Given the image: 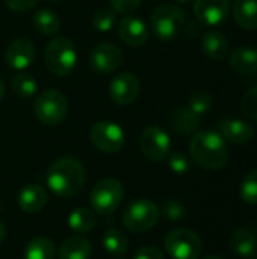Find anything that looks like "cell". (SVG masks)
Listing matches in <instances>:
<instances>
[{
  "mask_svg": "<svg viewBox=\"0 0 257 259\" xmlns=\"http://www.w3.org/2000/svg\"><path fill=\"white\" fill-rule=\"evenodd\" d=\"M86 171L82 162L73 156L56 159L48 170L47 185L59 197H73L79 194L85 185Z\"/></svg>",
  "mask_w": 257,
  "mask_h": 259,
  "instance_id": "obj_1",
  "label": "cell"
},
{
  "mask_svg": "<svg viewBox=\"0 0 257 259\" xmlns=\"http://www.w3.org/2000/svg\"><path fill=\"white\" fill-rule=\"evenodd\" d=\"M192 161L209 171L223 168L229 161V149L226 140L215 131L197 132L189 144Z\"/></svg>",
  "mask_w": 257,
  "mask_h": 259,
  "instance_id": "obj_2",
  "label": "cell"
},
{
  "mask_svg": "<svg viewBox=\"0 0 257 259\" xmlns=\"http://www.w3.org/2000/svg\"><path fill=\"white\" fill-rule=\"evenodd\" d=\"M44 62L47 70L59 77L73 73L77 64V52L74 42L67 36L52 38L44 50Z\"/></svg>",
  "mask_w": 257,
  "mask_h": 259,
  "instance_id": "obj_3",
  "label": "cell"
},
{
  "mask_svg": "<svg viewBox=\"0 0 257 259\" xmlns=\"http://www.w3.org/2000/svg\"><path fill=\"white\" fill-rule=\"evenodd\" d=\"M151 30L155 36L161 41H171L174 39L185 24V14L182 8L173 3H162L159 5L151 14Z\"/></svg>",
  "mask_w": 257,
  "mask_h": 259,
  "instance_id": "obj_4",
  "label": "cell"
},
{
  "mask_svg": "<svg viewBox=\"0 0 257 259\" xmlns=\"http://www.w3.org/2000/svg\"><path fill=\"white\" fill-rule=\"evenodd\" d=\"M159 208L150 199H136L130 202L123 212L126 229L133 234H144L153 229L159 220Z\"/></svg>",
  "mask_w": 257,
  "mask_h": 259,
  "instance_id": "obj_5",
  "label": "cell"
},
{
  "mask_svg": "<svg viewBox=\"0 0 257 259\" xmlns=\"http://www.w3.org/2000/svg\"><path fill=\"white\" fill-rule=\"evenodd\" d=\"M164 247L173 259H198L203 252V241L197 232L177 228L167 234Z\"/></svg>",
  "mask_w": 257,
  "mask_h": 259,
  "instance_id": "obj_6",
  "label": "cell"
},
{
  "mask_svg": "<svg viewBox=\"0 0 257 259\" xmlns=\"http://www.w3.org/2000/svg\"><path fill=\"white\" fill-rule=\"evenodd\" d=\"M124 197L123 184L114 178H105L94 185L89 194L92 211L100 215H109L117 211Z\"/></svg>",
  "mask_w": 257,
  "mask_h": 259,
  "instance_id": "obj_7",
  "label": "cell"
},
{
  "mask_svg": "<svg viewBox=\"0 0 257 259\" xmlns=\"http://www.w3.org/2000/svg\"><path fill=\"white\" fill-rule=\"evenodd\" d=\"M68 112V100L58 90H45L35 100V115L45 126L59 124Z\"/></svg>",
  "mask_w": 257,
  "mask_h": 259,
  "instance_id": "obj_8",
  "label": "cell"
},
{
  "mask_svg": "<svg viewBox=\"0 0 257 259\" xmlns=\"http://www.w3.org/2000/svg\"><path fill=\"white\" fill-rule=\"evenodd\" d=\"M89 140L92 146L103 153H115L123 149L126 135L121 126L114 121L101 120L95 123L89 131Z\"/></svg>",
  "mask_w": 257,
  "mask_h": 259,
  "instance_id": "obj_9",
  "label": "cell"
},
{
  "mask_svg": "<svg viewBox=\"0 0 257 259\" xmlns=\"http://www.w3.org/2000/svg\"><path fill=\"white\" fill-rule=\"evenodd\" d=\"M139 147L147 159L153 162H162L171 152V140L164 129L158 126H148L139 137Z\"/></svg>",
  "mask_w": 257,
  "mask_h": 259,
  "instance_id": "obj_10",
  "label": "cell"
},
{
  "mask_svg": "<svg viewBox=\"0 0 257 259\" xmlns=\"http://www.w3.org/2000/svg\"><path fill=\"white\" fill-rule=\"evenodd\" d=\"M109 97L114 103L126 106L133 103L141 93V82L136 74L130 71L118 73L109 83Z\"/></svg>",
  "mask_w": 257,
  "mask_h": 259,
  "instance_id": "obj_11",
  "label": "cell"
},
{
  "mask_svg": "<svg viewBox=\"0 0 257 259\" xmlns=\"http://www.w3.org/2000/svg\"><path fill=\"white\" fill-rule=\"evenodd\" d=\"M123 62V52L114 42H100L89 53V65L98 74L114 73Z\"/></svg>",
  "mask_w": 257,
  "mask_h": 259,
  "instance_id": "obj_12",
  "label": "cell"
},
{
  "mask_svg": "<svg viewBox=\"0 0 257 259\" xmlns=\"http://www.w3.org/2000/svg\"><path fill=\"white\" fill-rule=\"evenodd\" d=\"M230 12V0H194V14L204 26L224 23Z\"/></svg>",
  "mask_w": 257,
  "mask_h": 259,
  "instance_id": "obj_13",
  "label": "cell"
},
{
  "mask_svg": "<svg viewBox=\"0 0 257 259\" xmlns=\"http://www.w3.org/2000/svg\"><path fill=\"white\" fill-rule=\"evenodd\" d=\"M36 49L35 44L27 38H17L5 50V62L9 68L23 71L35 59Z\"/></svg>",
  "mask_w": 257,
  "mask_h": 259,
  "instance_id": "obj_14",
  "label": "cell"
},
{
  "mask_svg": "<svg viewBox=\"0 0 257 259\" xmlns=\"http://www.w3.org/2000/svg\"><path fill=\"white\" fill-rule=\"evenodd\" d=\"M118 35L126 44L141 47L148 41V27L139 17L127 15L118 23Z\"/></svg>",
  "mask_w": 257,
  "mask_h": 259,
  "instance_id": "obj_15",
  "label": "cell"
},
{
  "mask_svg": "<svg viewBox=\"0 0 257 259\" xmlns=\"http://www.w3.org/2000/svg\"><path fill=\"white\" fill-rule=\"evenodd\" d=\"M218 134L229 143L245 144L253 140L254 129L253 126L239 118H223L218 123Z\"/></svg>",
  "mask_w": 257,
  "mask_h": 259,
  "instance_id": "obj_16",
  "label": "cell"
},
{
  "mask_svg": "<svg viewBox=\"0 0 257 259\" xmlns=\"http://www.w3.org/2000/svg\"><path fill=\"white\" fill-rule=\"evenodd\" d=\"M17 202H18V206L23 212L38 214L45 208V205L48 202V194L41 185L30 184V185H26L20 190Z\"/></svg>",
  "mask_w": 257,
  "mask_h": 259,
  "instance_id": "obj_17",
  "label": "cell"
},
{
  "mask_svg": "<svg viewBox=\"0 0 257 259\" xmlns=\"http://www.w3.org/2000/svg\"><path fill=\"white\" fill-rule=\"evenodd\" d=\"M232 252L242 259H253L257 253V237L250 229H238L230 237Z\"/></svg>",
  "mask_w": 257,
  "mask_h": 259,
  "instance_id": "obj_18",
  "label": "cell"
},
{
  "mask_svg": "<svg viewBox=\"0 0 257 259\" xmlns=\"http://www.w3.org/2000/svg\"><path fill=\"white\" fill-rule=\"evenodd\" d=\"M230 67L235 73L247 76L257 71V49L241 46L230 55Z\"/></svg>",
  "mask_w": 257,
  "mask_h": 259,
  "instance_id": "obj_19",
  "label": "cell"
},
{
  "mask_svg": "<svg viewBox=\"0 0 257 259\" xmlns=\"http://www.w3.org/2000/svg\"><path fill=\"white\" fill-rule=\"evenodd\" d=\"M92 246L88 238L80 235L68 237L59 247V259H89Z\"/></svg>",
  "mask_w": 257,
  "mask_h": 259,
  "instance_id": "obj_20",
  "label": "cell"
},
{
  "mask_svg": "<svg viewBox=\"0 0 257 259\" xmlns=\"http://www.w3.org/2000/svg\"><path fill=\"white\" fill-rule=\"evenodd\" d=\"M201 49L208 58L214 61H223L229 55L230 44H229V39L221 32L212 30L203 35Z\"/></svg>",
  "mask_w": 257,
  "mask_h": 259,
  "instance_id": "obj_21",
  "label": "cell"
},
{
  "mask_svg": "<svg viewBox=\"0 0 257 259\" xmlns=\"http://www.w3.org/2000/svg\"><path fill=\"white\" fill-rule=\"evenodd\" d=\"M32 23H33L35 30L44 36H55L61 29L59 15L55 11L47 9V8L38 9L32 17Z\"/></svg>",
  "mask_w": 257,
  "mask_h": 259,
  "instance_id": "obj_22",
  "label": "cell"
},
{
  "mask_svg": "<svg viewBox=\"0 0 257 259\" xmlns=\"http://www.w3.org/2000/svg\"><path fill=\"white\" fill-rule=\"evenodd\" d=\"M233 15L236 23L245 30L257 29V0H235Z\"/></svg>",
  "mask_w": 257,
  "mask_h": 259,
  "instance_id": "obj_23",
  "label": "cell"
},
{
  "mask_svg": "<svg viewBox=\"0 0 257 259\" xmlns=\"http://www.w3.org/2000/svg\"><path fill=\"white\" fill-rule=\"evenodd\" d=\"M171 124L179 134L189 135V134L197 132V129L200 126V117L197 114H194L188 106L177 108V109H174V112L171 115Z\"/></svg>",
  "mask_w": 257,
  "mask_h": 259,
  "instance_id": "obj_24",
  "label": "cell"
},
{
  "mask_svg": "<svg viewBox=\"0 0 257 259\" xmlns=\"http://www.w3.org/2000/svg\"><path fill=\"white\" fill-rule=\"evenodd\" d=\"M56 247L53 241L47 237H35L32 238L23 252L24 259H55Z\"/></svg>",
  "mask_w": 257,
  "mask_h": 259,
  "instance_id": "obj_25",
  "label": "cell"
},
{
  "mask_svg": "<svg viewBox=\"0 0 257 259\" xmlns=\"http://www.w3.org/2000/svg\"><path fill=\"white\" fill-rule=\"evenodd\" d=\"M97 225V214L88 208H77L68 215V226L77 234H86Z\"/></svg>",
  "mask_w": 257,
  "mask_h": 259,
  "instance_id": "obj_26",
  "label": "cell"
},
{
  "mask_svg": "<svg viewBox=\"0 0 257 259\" xmlns=\"http://www.w3.org/2000/svg\"><path fill=\"white\" fill-rule=\"evenodd\" d=\"M101 244H103V249L108 253L124 255L127 252V247H129V240H127V237L120 229L112 228V229H108L103 234Z\"/></svg>",
  "mask_w": 257,
  "mask_h": 259,
  "instance_id": "obj_27",
  "label": "cell"
},
{
  "mask_svg": "<svg viewBox=\"0 0 257 259\" xmlns=\"http://www.w3.org/2000/svg\"><path fill=\"white\" fill-rule=\"evenodd\" d=\"M11 83H12V91L21 99H30L38 91V82L29 73H23V71L17 73L12 77Z\"/></svg>",
  "mask_w": 257,
  "mask_h": 259,
  "instance_id": "obj_28",
  "label": "cell"
},
{
  "mask_svg": "<svg viewBox=\"0 0 257 259\" xmlns=\"http://www.w3.org/2000/svg\"><path fill=\"white\" fill-rule=\"evenodd\" d=\"M117 23V12L112 8H101L92 15V26L98 32H109Z\"/></svg>",
  "mask_w": 257,
  "mask_h": 259,
  "instance_id": "obj_29",
  "label": "cell"
},
{
  "mask_svg": "<svg viewBox=\"0 0 257 259\" xmlns=\"http://www.w3.org/2000/svg\"><path fill=\"white\" fill-rule=\"evenodd\" d=\"M239 196L245 203L257 205V170L250 171L241 182Z\"/></svg>",
  "mask_w": 257,
  "mask_h": 259,
  "instance_id": "obj_30",
  "label": "cell"
},
{
  "mask_svg": "<svg viewBox=\"0 0 257 259\" xmlns=\"http://www.w3.org/2000/svg\"><path fill=\"white\" fill-rule=\"evenodd\" d=\"M214 105V99L209 93H204V91H197L194 93L189 100H188V108L197 114L198 117L204 115L206 112H209V109L212 108Z\"/></svg>",
  "mask_w": 257,
  "mask_h": 259,
  "instance_id": "obj_31",
  "label": "cell"
},
{
  "mask_svg": "<svg viewBox=\"0 0 257 259\" xmlns=\"http://www.w3.org/2000/svg\"><path fill=\"white\" fill-rule=\"evenodd\" d=\"M241 109L245 114V117L257 120V87H251L245 91L242 100H241Z\"/></svg>",
  "mask_w": 257,
  "mask_h": 259,
  "instance_id": "obj_32",
  "label": "cell"
},
{
  "mask_svg": "<svg viewBox=\"0 0 257 259\" xmlns=\"http://www.w3.org/2000/svg\"><path fill=\"white\" fill-rule=\"evenodd\" d=\"M167 159H168L170 168H171L174 173H177V175H185V173H188L189 168H191V161H189V158H188L185 153H182V152H174V153L168 155Z\"/></svg>",
  "mask_w": 257,
  "mask_h": 259,
  "instance_id": "obj_33",
  "label": "cell"
},
{
  "mask_svg": "<svg viewBox=\"0 0 257 259\" xmlns=\"http://www.w3.org/2000/svg\"><path fill=\"white\" fill-rule=\"evenodd\" d=\"M141 2L142 0H109V5L115 12L130 14L141 6Z\"/></svg>",
  "mask_w": 257,
  "mask_h": 259,
  "instance_id": "obj_34",
  "label": "cell"
},
{
  "mask_svg": "<svg viewBox=\"0 0 257 259\" xmlns=\"http://www.w3.org/2000/svg\"><path fill=\"white\" fill-rule=\"evenodd\" d=\"M164 214L171 219V220H179L185 215V209L183 206L179 203V202H174V200H168L165 205H164Z\"/></svg>",
  "mask_w": 257,
  "mask_h": 259,
  "instance_id": "obj_35",
  "label": "cell"
},
{
  "mask_svg": "<svg viewBox=\"0 0 257 259\" xmlns=\"http://www.w3.org/2000/svg\"><path fill=\"white\" fill-rule=\"evenodd\" d=\"M133 259H164V253L155 246H145L136 250Z\"/></svg>",
  "mask_w": 257,
  "mask_h": 259,
  "instance_id": "obj_36",
  "label": "cell"
},
{
  "mask_svg": "<svg viewBox=\"0 0 257 259\" xmlns=\"http://www.w3.org/2000/svg\"><path fill=\"white\" fill-rule=\"evenodd\" d=\"M5 3L9 9L15 12H24L32 9L38 3V0H5Z\"/></svg>",
  "mask_w": 257,
  "mask_h": 259,
  "instance_id": "obj_37",
  "label": "cell"
},
{
  "mask_svg": "<svg viewBox=\"0 0 257 259\" xmlns=\"http://www.w3.org/2000/svg\"><path fill=\"white\" fill-rule=\"evenodd\" d=\"M185 32H186V35H188V36L194 38V36H197V35L200 33V27H198V24H197V23H189V24L186 26Z\"/></svg>",
  "mask_w": 257,
  "mask_h": 259,
  "instance_id": "obj_38",
  "label": "cell"
},
{
  "mask_svg": "<svg viewBox=\"0 0 257 259\" xmlns=\"http://www.w3.org/2000/svg\"><path fill=\"white\" fill-rule=\"evenodd\" d=\"M5 237H6V226L3 222H0V244L5 241Z\"/></svg>",
  "mask_w": 257,
  "mask_h": 259,
  "instance_id": "obj_39",
  "label": "cell"
},
{
  "mask_svg": "<svg viewBox=\"0 0 257 259\" xmlns=\"http://www.w3.org/2000/svg\"><path fill=\"white\" fill-rule=\"evenodd\" d=\"M3 96H5V83H3V80L0 79V102H2V99H3Z\"/></svg>",
  "mask_w": 257,
  "mask_h": 259,
  "instance_id": "obj_40",
  "label": "cell"
},
{
  "mask_svg": "<svg viewBox=\"0 0 257 259\" xmlns=\"http://www.w3.org/2000/svg\"><path fill=\"white\" fill-rule=\"evenodd\" d=\"M204 259H224V258H221V256H217V255H211V256H206Z\"/></svg>",
  "mask_w": 257,
  "mask_h": 259,
  "instance_id": "obj_41",
  "label": "cell"
},
{
  "mask_svg": "<svg viewBox=\"0 0 257 259\" xmlns=\"http://www.w3.org/2000/svg\"><path fill=\"white\" fill-rule=\"evenodd\" d=\"M176 2H179V3H185V2H188V0H176Z\"/></svg>",
  "mask_w": 257,
  "mask_h": 259,
  "instance_id": "obj_42",
  "label": "cell"
},
{
  "mask_svg": "<svg viewBox=\"0 0 257 259\" xmlns=\"http://www.w3.org/2000/svg\"><path fill=\"white\" fill-rule=\"evenodd\" d=\"M0 211H2V203H0Z\"/></svg>",
  "mask_w": 257,
  "mask_h": 259,
  "instance_id": "obj_43",
  "label": "cell"
},
{
  "mask_svg": "<svg viewBox=\"0 0 257 259\" xmlns=\"http://www.w3.org/2000/svg\"><path fill=\"white\" fill-rule=\"evenodd\" d=\"M52 2H58V0H52Z\"/></svg>",
  "mask_w": 257,
  "mask_h": 259,
  "instance_id": "obj_44",
  "label": "cell"
}]
</instances>
